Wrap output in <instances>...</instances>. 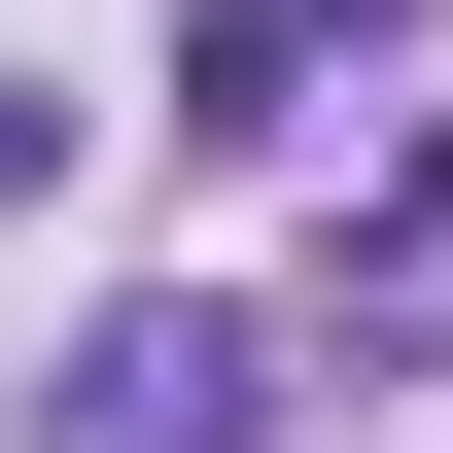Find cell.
<instances>
[{
    "instance_id": "6da1fadb",
    "label": "cell",
    "mask_w": 453,
    "mask_h": 453,
    "mask_svg": "<svg viewBox=\"0 0 453 453\" xmlns=\"http://www.w3.org/2000/svg\"><path fill=\"white\" fill-rule=\"evenodd\" d=\"M35 453H244V349H210V314H105V349L35 384Z\"/></svg>"
}]
</instances>
